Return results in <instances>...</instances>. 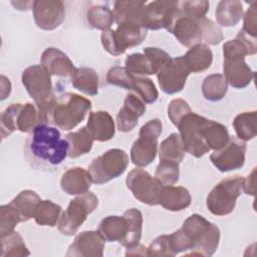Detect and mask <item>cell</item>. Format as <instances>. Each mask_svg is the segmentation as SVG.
Listing matches in <instances>:
<instances>
[{"label": "cell", "instance_id": "13", "mask_svg": "<svg viewBox=\"0 0 257 257\" xmlns=\"http://www.w3.org/2000/svg\"><path fill=\"white\" fill-rule=\"evenodd\" d=\"M190 73L182 56L171 57L157 73L158 82L162 91L167 94L182 91Z\"/></svg>", "mask_w": 257, "mask_h": 257}, {"label": "cell", "instance_id": "20", "mask_svg": "<svg viewBox=\"0 0 257 257\" xmlns=\"http://www.w3.org/2000/svg\"><path fill=\"white\" fill-rule=\"evenodd\" d=\"M40 65L51 75L66 77L70 76L76 68L70 58L56 47H47L41 54Z\"/></svg>", "mask_w": 257, "mask_h": 257}, {"label": "cell", "instance_id": "14", "mask_svg": "<svg viewBox=\"0 0 257 257\" xmlns=\"http://www.w3.org/2000/svg\"><path fill=\"white\" fill-rule=\"evenodd\" d=\"M246 143L236 137H231L228 144L219 151H214L210 160L217 170L222 173L241 169L245 164Z\"/></svg>", "mask_w": 257, "mask_h": 257}, {"label": "cell", "instance_id": "25", "mask_svg": "<svg viewBox=\"0 0 257 257\" xmlns=\"http://www.w3.org/2000/svg\"><path fill=\"white\" fill-rule=\"evenodd\" d=\"M182 57L190 72L193 73L206 71L210 68L213 62V52L211 48L204 43H199L190 47Z\"/></svg>", "mask_w": 257, "mask_h": 257}, {"label": "cell", "instance_id": "28", "mask_svg": "<svg viewBox=\"0 0 257 257\" xmlns=\"http://www.w3.org/2000/svg\"><path fill=\"white\" fill-rule=\"evenodd\" d=\"M202 136L210 151L221 150L230 140L229 132L224 124L208 118L203 125Z\"/></svg>", "mask_w": 257, "mask_h": 257}, {"label": "cell", "instance_id": "52", "mask_svg": "<svg viewBox=\"0 0 257 257\" xmlns=\"http://www.w3.org/2000/svg\"><path fill=\"white\" fill-rule=\"evenodd\" d=\"M144 54L151 59L158 72L162 66L171 59V55L159 47H146L144 48Z\"/></svg>", "mask_w": 257, "mask_h": 257}, {"label": "cell", "instance_id": "23", "mask_svg": "<svg viewBox=\"0 0 257 257\" xmlns=\"http://www.w3.org/2000/svg\"><path fill=\"white\" fill-rule=\"evenodd\" d=\"M192 203V196L188 189L182 186H163L159 205H161L166 210L172 212L183 211L188 208Z\"/></svg>", "mask_w": 257, "mask_h": 257}, {"label": "cell", "instance_id": "12", "mask_svg": "<svg viewBox=\"0 0 257 257\" xmlns=\"http://www.w3.org/2000/svg\"><path fill=\"white\" fill-rule=\"evenodd\" d=\"M21 82L35 104L43 103L54 95L51 74L40 64L25 68L21 74Z\"/></svg>", "mask_w": 257, "mask_h": 257}, {"label": "cell", "instance_id": "50", "mask_svg": "<svg viewBox=\"0 0 257 257\" xmlns=\"http://www.w3.org/2000/svg\"><path fill=\"white\" fill-rule=\"evenodd\" d=\"M148 256H175L171 248L169 235L164 234L154 239L148 247Z\"/></svg>", "mask_w": 257, "mask_h": 257}, {"label": "cell", "instance_id": "21", "mask_svg": "<svg viewBox=\"0 0 257 257\" xmlns=\"http://www.w3.org/2000/svg\"><path fill=\"white\" fill-rule=\"evenodd\" d=\"M91 183L92 181L88 171L81 167L68 169L62 174L60 179L62 191L72 196H78L88 192Z\"/></svg>", "mask_w": 257, "mask_h": 257}, {"label": "cell", "instance_id": "16", "mask_svg": "<svg viewBox=\"0 0 257 257\" xmlns=\"http://www.w3.org/2000/svg\"><path fill=\"white\" fill-rule=\"evenodd\" d=\"M203 19L204 18L197 19L187 16L180 10L169 32L172 33L182 45L190 48L203 42Z\"/></svg>", "mask_w": 257, "mask_h": 257}, {"label": "cell", "instance_id": "48", "mask_svg": "<svg viewBox=\"0 0 257 257\" xmlns=\"http://www.w3.org/2000/svg\"><path fill=\"white\" fill-rule=\"evenodd\" d=\"M204 35L203 42L206 45H218L224 39L223 31L221 27L215 23L212 19L204 17L203 19Z\"/></svg>", "mask_w": 257, "mask_h": 257}, {"label": "cell", "instance_id": "34", "mask_svg": "<svg viewBox=\"0 0 257 257\" xmlns=\"http://www.w3.org/2000/svg\"><path fill=\"white\" fill-rule=\"evenodd\" d=\"M257 111H244L237 114L233 120V127L239 140L247 142L253 140L257 134Z\"/></svg>", "mask_w": 257, "mask_h": 257}, {"label": "cell", "instance_id": "31", "mask_svg": "<svg viewBox=\"0 0 257 257\" xmlns=\"http://www.w3.org/2000/svg\"><path fill=\"white\" fill-rule=\"evenodd\" d=\"M127 223V231L125 237L119 242L121 246L126 249L133 248L140 244L143 232V214L136 208L127 209L123 213Z\"/></svg>", "mask_w": 257, "mask_h": 257}, {"label": "cell", "instance_id": "51", "mask_svg": "<svg viewBox=\"0 0 257 257\" xmlns=\"http://www.w3.org/2000/svg\"><path fill=\"white\" fill-rule=\"evenodd\" d=\"M256 1H252L251 5L243 16V28L242 30L249 36L256 38L257 35V19H256Z\"/></svg>", "mask_w": 257, "mask_h": 257}, {"label": "cell", "instance_id": "3", "mask_svg": "<svg viewBox=\"0 0 257 257\" xmlns=\"http://www.w3.org/2000/svg\"><path fill=\"white\" fill-rule=\"evenodd\" d=\"M180 230L191 251L186 255L212 256L219 246L220 229L199 214L189 216Z\"/></svg>", "mask_w": 257, "mask_h": 257}, {"label": "cell", "instance_id": "38", "mask_svg": "<svg viewBox=\"0 0 257 257\" xmlns=\"http://www.w3.org/2000/svg\"><path fill=\"white\" fill-rule=\"evenodd\" d=\"M159 157L160 160L173 161L179 164L184 160L185 150L179 134L172 133L161 143L159 149Z\"/></svg>", "mask_w": 257, "mask_h": 257}, {"label": "cell", "instance_id": "41", "mask_svg": "<svg viewBox=\"0 0 257 257\" xmlns=\"http://www.w3.org/2000/svg\"><path fill=\"white\" fill-rule=\"evenodd\" d=\"M2 257H18L29 256L30 252L18 232H12L11 234L1 237V253Z\"/></svg>", "mask_w": 257, "mask_h": 257}, {"label": "cell", "instance_id": "18", "mask_svg": "<svg viewBox=\"0 0 257 257\" xmlns=\"http://www.w3.org/2000/svg\"><path fill=\"white\" fill-rule=\"evenodd\" d=\"M146 103L135 93L126 94L122 107L116 114V126L119 132L127 133L135 128L139 118L146 112Z\"/></svg>", "mask_w": 257, "mask_h": 257}, {"label": "cell", "instance_id": "8", "mask_svg": "<svg viewBox=\"0 0 257 257\" xmlns=\"http://www.w3.org/2000/svg\"><path fill=\"white\" fill-rule=\"evenodd\" d=\"M127 166V154L120 149H110L93 159L87 171L93 184L103 185L122 175Z\"/></svg>", "mask_w": 257, "mask_h": 257}, {"label": "cell", "instance_id": "46", "mask_svg": "<svg viewBox=\"0 0 257 257\" xmlns=\"http://www.w3.org/2000/svg\"><path fill=\"white\" fill-rule=\"evenodd\" d=\"M20 106V102L12 103L8 107L4 109V111L1 113V137L2 139H5L6 137L10 136L13 132L17 131L16 125V117L17 112Z\"/></svg>", "mask_w": 257, "mask_h": 257}, {"label": "cell", "instance_id": "33", "mask_svg": "<svg viewBox=\"0 0 257 257\" xmlns=\"http://www.w3.org/2000/svg\"><path fill=\"white\" fill-rule=\"evenodd\" d=\"M40 201L41 198L36 192L32 190H23L11 200V203L17 209L21 222H27L34 218L36 207Z\"/></svg>", "mask_w": 257, "mask_h": 257}, {"label": "cell", "instance_id": "43", "mask_svg": "<svg viewBox=\"0 0 257 257\" xmlns=\"http://www.w3.org/2000/svg\"><path fill=\"white\" fill-rule=\"evenodd\" d=\"M21 222L20 215L15 206L10 202L0 207V235L5 237L14 232L15 227Z\"/></svg>", "mask_w": 257, "mask_h": 257}, {"label": "cell", "instance_id": "4", "mask_svg": "<svg viewBox=\"0 0 257 257\" xmlns=\"http://www.w3.org/2000/svg\"><path fill=\"white\" fill-rule=\"evenodd\" d=\"M147 36V29L137 22L117 24L116 29L102 31L100 41L106 52L112 56H119L127 48L140 45Z\"/></svg>", "mask_w": 257, "mask_h": 257}, {"label": "cell", "instance_id": "19", "mask_svg": "<svg viewBox=\"0 0 257 257\" xmlns=\"http://www.w3.org/2000/svg\"><path fill=\"white\" fill-rule=\"evenodd\" d=\"M223 75L234 88H245L255 77V72L245 62V58H228L223 61Z\"/></svg>", "mask_w": 257, "mask_h": 257}, {"label": "cell", "instance_id": "7", "mask_svg": "<svg viewBox=\"0 0 257 257\" xmlns=\"http://www.w3.org/2000/svg\"><path fill=\"white\" fill-rule=\"evenodd\" d=\"M98 206V198L92 192H86L70 200L57 223L58 231L65 236L74 235L87 216Z\"/></svg>", "mask_w": 257, "mask_h": 257}, {"label": "cell", "instance_id": "47", "mask_svg": "<svg viewBox=\"0 0 257 257\" xmlns=\"http://www.w3.org/2000/svg\"><path fill=\"white\" fill-rule=\"evenodd\" d=\"M179 7L183 14L193 18H204L209 10L210 4L206 0L179 1Z\"/></svg>", "mask_w": 257, "mask_h": 257}, {"label": "cell", "instance_id": "17", "mask_svg": "<svg viewBox=\"0 0 257 257\" xmlns=\"http://www.w3.org/2000/svg\"><path fill=\"white\" fill-rule=\"evenodd\" d=\"M105 240L98 231H83L77 234L69 245L67 257H101Z\"/></svg>", "mask_w": 257, "mask_h": 257}, {"label": "cell", "instance_id": "40", "mask_svg": "<svg viewBox=\"0 0 257 257\" xmlns=\"http://www.w3.org/2000/svg\"><path fill=\"white\" fill-rule=\"evenodd\" d=\"M124 64L126 70L136 76H146L158 73L151 59L144 53L137 52L127 55Z\"/></svg>", "mask_w": 257, "mask_h": 257}, {"label": "cell", "instance_id": "45", "mask_svg": "<svg viewBox=\"0 0 257 257\" xmlns=\"http://www.w3.org/2000/svg\"><path fill=\"white\" fill-rule=\"evenodd\" d=\"M136 75L126 70L125 67L112 66L106 73V81L110 85H114L123 89L132 90Z\"/></svg>", "mask_w": 257, "mask_h": 257}, {"label": "cell", "instance_id": "26", "mask_svg": "<svg viewBox=\"0 0 257 257\" xmlns=\"http://www.w3.org/2000/svg\"><path fill=\"white\" fill-rule=\"evenodd\" d=\"M71 84L74 88L86 95H96L98 92L99 77L91 67H76L70 75Z\"/></svg>", "mask_w": 257, "mask_h": 257}, {"label": "cell", "instance_id": "54", "mask_svg": "<svg viewBox=\"0 0 257 257\" xmlns=\"http://www.w3.org/2000/svg\"><path fill=\"white\" fill-rule=\"evenodd\" d=\"M125 256H148V248L142 244L126 249Z\"/></svg>", "mask_w": 257, "mask_h": 257}, {"label": "cell", "instance_id": "24", "mask_svg": "<svg viewBox=\"0 0 257 257\" xmlns=\"http://www.w3.org/2000/svg\"><path fill=\"white\" fill-rule=\"evenodd\" d=\"M256 52V38L249 36L242 29H240L236 38L229 40L223 44L224 59L245 58L246 55H254Z\"/></svg>", "mask_w": 257, "mask_h": 257}, {"label": "cell", "instance_id": "6", "mask_svg": "<svg viewBox=\"0 0 257 257\" xmlns=\"http://www.w3.org/2000/svg\"><path fill=\"white\" fill-rule=\"evenodd\" d=\"M163 131L161 119L153 118L140 128L139 138L131 149V161L139 168L151 165L158 154V139Z\"/></svg>", "mask_w": 257, "mask_h": 257}, {"label": "cell", "instance_id": "44", "mask_svg": "<svg viewBox=\"0 0 257 257\" xmlns=\"http://www.w3.org/2000/svg\"><path fill=\"white\" fill-rule=\"evenodd\" d=\"M180 177L179 163L173 161L160 160L159 165L156 168L155 178L163 186H173L178 183Z\"/></svg>", "mask_w": 257, "mask_h": 257}, {"label": "cell", "instance_id": "9", "mask_svg": "<svg viewBox=\"0 0 257 257\" xmlns=\"http://www.w3.org/2000/svg\"><path fill=\"white\" fill-rule=\"evenodd\" d=\"M206 120V117L191 111L177 124L185 153L195 158H201L210 152L202 136V128Z\"/></svg>", "mask_w": 257, "mask_h": 257}, {"label": "cell", "instance_id": "49", "mask_svg": "<svg viewBox=\"0 0 257 257\" xmlns=\"http://www.w3.org/2000/svg\"><path fill=\"white\" fill-rule=\"evenodd\" d=\"M192 109L189 105V103L183 99V98H175L171 100V102L168 105V116L171 120V122L177 126L179 121L189 112H191Z\"/></svg>", "mask_w": 257, "mask_h": 257}, {"label": "cell", "instance_id": "10", "mask_svg": "<svg viewBox=\"0 0 257 257\" xmlns=\"http://www.w3.org/2000/svg\"><path fill=\"white\" fill-rule=\"evenodd\" d=\"M179 11V1H152L144 7L140 17V24L147 30H159L166 28L169 31L177 18Z\"/></svg>", "mask_w": 257, "mask_h": 257}, {"label": "cell", "instance_id": "36", "mask_svg": "<svg viewBox=\"0 0 257 257\" xmlns=\"http://www.w3.org/2000/svg\"><path fill=\"white\" fill-rule=\"evenodd\" d=\"M62 214V208L51 200H41L37 205L34 220L39 226L54 227L57 225Z\"/></svg>", "mask_w": 257, "mask_h": 257}, {"label": "cell", "instance_id": "5", "mask_svg": "<svg viewBox=\"0 0 257 257\" xmlns=\"http://www.w3.org/2000/svg\"><path fill=\"white\" fill-rule=\"evenodd\" d=\"M244 178L231 176L221 180L210 191L206 198L209 212L215 216H226L233 212L237 199L242 193Z\"/></svg>", "mask_w": 257, "mask_h": 257}, {"label": "cell", "instance_id": "39", "mask_svg": "<svg viewBox=\"0 0 257 257\" xmlns=\"http://www.w3.org/2000/svg\"><path fill=\"white\" fill-rule=\"evenodd\" d=\"M39 123L41 122L37 105L31 102L20 103L16 117L17 131L30 134Z\"/></svg>", "mask_w": 257, "mask_h": 257}, {"label": "cell", "instance_id": "42", "mask_svg": "<svg viewBox=\"0 0 257 257\" xmlns=\"http://www.w3.org/2000/svg\"><path fill=\"white\" fill-rule=\"evenodd\" d=\"M132 90L145 103H154L159 97L154 81L146 76H136Z\"/></svg>", "mask_w": 257, "mask_h": 257}, {"label": "cell", "instance_id": "53", "mask_svg": "<svg viewBox=\"0 0 257 257\" xmlns=\"http://www.w3.org/2000/svg\"><path fill=\"white\" fill-rule=\"evenodd\" d=\"M255 174H256V168H254L250 175L243 181L242 191L246 195L255 196Z\"/></svg>", "mask_w": 257, "mask_h": 257}, {"label": "cell", "instance_id": "29", "mask_svg": "<svg viewBox=\"0 0 257 257\" xmlns=\"http://www.w3.org/2000/svg\"><path fill=\"white\" fill-rule=\"evenodd\" d=\"M65 140L68 143L67 157L70 159H76L89 153L94 142L86 126L68 133L65 135Z\"/></svg>", "mask_w": 257, "mask_h": 257}, {"label": "cell", "instance_id": "35", "mask_svg": "<svg viewBox=\"0 0 257 257\" xmlns=\"http://www.w3.org/2000/svg\"><path fill=\"white\" fill-rule=\"evenodd\" d=\"M228 91V82L221 73L210 74L202 82V93L209 101L221 100Z\"/></svg>", "mask_w": 257, "mask_h": 257}, {"label": "cell", "instance_id": "37", "mask_svg": "<svg viewBox=\"0 0 257 257\" xmlns=\"http://www.w3.org/2000/svg\"><path fill=\"white\" fill-rule=\"evenodd\" d=\"M86 21L91 28L105 31L114 22V15L107 6L92 5L86 11Z\"/></svg>", "mask_w": 257, "mask_h": 257}, {"label": "cell", "instance_id": "15", "mask_svg": "<svg viewBox=\"0 0 257 257\" xmlns=\"http://www.w3.org/2000/svg\"><path fill=\"white\" fill-rule=\"evenodd\" d=\"M32 12L36 26L46 31L56 29L65 19V6L59 0L33 1Z\"/></svg>", "mask_w": 257, "mask_h": 257}, {"label": "cell", "instance_id": "27", "mask_svg": "<svg viewBox=\"0 0 257 257\" xmlns=\"http://www.w3.org/2000/svg\"><path fill=\"white\" fill-rule=\"evenodd\" d=\"M243 5L238 0H222L218 2L215 18L219 26L233 27L243 17Z\"/></svg>", "mask_w": 257, "mask_h": 257}, {"label": "cell", "instance_id": "1", "mask_svg": "<svg viewBox=\"0 0 257 257\" xmlns=\"http://www.w3.org/2000/svg\"><path fill=\"white\" fill-rule=\"evenodd\" d=\"M68 154V143L59 130L48 123H39L30 133L25 144V157L31 167L52 171L63 163Z\"/></svg>", "mask_w": 257, "mask_h": 257}, {"label": "cell", "instance_id": "2", "mask_svg": "<svg viewBox=\"0 0 257 257\" xmlns=\"http://www.w3.org/2000/svg\"><path fill=\"white\" fill-rule=\"evenodd\" d=\"M36 105L41 123H48L62 131H70L85 118L92 103L80 94L63 92Z\"/></svg>", "mask_w": 257, "mask_h": 257}, {"label": "cell", "instance_id": "22", "mask_svg": "<svg viewBox=\"0 0 257 257\" xmlns=\"http://www.w3.org/2000/svg\"><path fill=\"white\" fill-rule=\"evenodd\" d=\"M86 127L92 139L96 142H107L115 134L114 120L105 110L91 111L88 115Z\"/></svg>", "mask_w": 257, "mask_h": 257}, {"label": "cell", "instance_id": "30", "mask_svg": "<svg viewBox=\"0 0 257 257\" xmlns=\"http://www.w3.org/2000/svg\"><path fill=\"white\" fill-rule=\"evenodd\" d=\"M97 231L107 242L117 241L118 243L125 237L127 223L124 216H106L97 228Z\"/></svg>", "mask_w": 257, "mask_h": 257}, {"label": "cell", "instance_id": "11", "mask_svg": "<svg viewBox=\"0 0 257 257\" xmlns=\"http://www.w3.org/2000/svg\"><path fill=\"white\" fill-rule=\"evenodd\" d=\"M125 185L134 197L141 203L149 206L159 205L163 185L146 170L141 168L132 170L125 178Z\"/></svg>", "mask_w": 257, "mask_h": 257}, {"label": "cell", "instance_id": "32", "mask_svg": "<svg viewBox=\"0 0 257 257\" xmlns=\"http://www.w3.org/2000/svg\"><path fill=\"white\" fill-rule=\"evenodd\" d=\"M146 1L135 0H118L113 2V15L116 24L123 22H137L140 23V17Z\"/></svg>", "mask_w": 257, "mask_h": 257}]
</instances>
